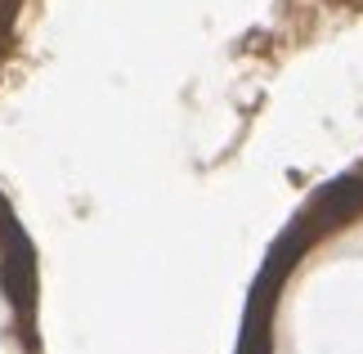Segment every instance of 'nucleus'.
Instances as JSON below:
<instances>
[{
  "mask_svg": "<svg viewBox=\"0 0 363 354\" xmlns=\"http://www.w3.org/2000/svg\"><path fill=\"white\" fill-rule=\"evenodd\" d=\"M363 206V175H345L337 184H328L323 193H318V202L314 211L305 216V224L318 233V229H337L341 220H350L354 211Z\"/></svg>",
  "mask_w": 363,
  "mask_h": 354,
  "instance_id": "nucleus-1",
  "label": "nucleus"
},
{
  "mask_svg": "<svg viewBox=\"0 0 363 354\" xmlns=\"http://www.w3.org/2000/svg\"><path fill=\"white\" fill-rule=\"evenodd\" d=\"M264 314H269V305H256V301H251V314H247V328H242L238 354H269V332H264Z\"/></svg>",
  "mask_w": 363,
  "mask_h": 354,
  "instance_id": "nucleus-2",
  "label": "nucleus"
}]
</instances>
